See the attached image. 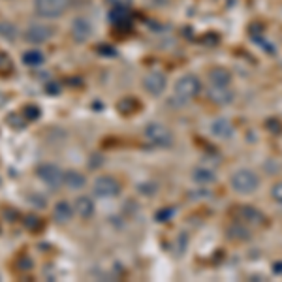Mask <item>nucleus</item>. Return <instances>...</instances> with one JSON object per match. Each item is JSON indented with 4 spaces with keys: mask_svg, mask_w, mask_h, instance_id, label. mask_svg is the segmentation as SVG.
<instances>
[{
    "mask_svg": "<svg viewBox=\"0 0 282 282\" xmlns=\"http://www.w3.org/2000/svg\"><path fill=\"white\" fill-rule=\"evenodd\" d=\"M173 92H175V98L181 100L183 104H188L202 92V81L194 73H184L175 81Z\"/></svg>",
    "mask_w": 282,
    "mask_h": 282,
    "instance_id": "1",
    "label": "nucleus"
},
{
    "mask_svg": "<svg viewBox=\"0 0 282 282\" xmlns=\"http://www.w3.org/2000/svg\"><path fill=\"white\" fill-rule=\"evenodd\" d=\"M231 183V188L239 194H252V192H256L260 188V177H258L256 173L252 170H237L230 179Z\"/></svg>",
    "mask_w": 282,
    "mask_h": 282,
    "instance_id": "2",
    "label": "nucleus"
},
{
    "mask_svg": "<svg viewBox=\"0 0 282 282\" xmlns=\"http://www.w3.org/2000/svg\"><path fill=\"white\" fill-rule=\"evenodd\" d=\"M68 4L70 0H34V10L39 17L53 19V17L62 15L68 10Z\"/></svg>",
    "mask_w": 282,
    "mask_h": 282,
    "instance_id": "3",
    "label": "nucleus"
},
{
    "mask_svg": "<svg viewBox=\"0 0 282 282\" xmlns=\"http://www.w3.org/2000/svg\"><path fill=\"white\" fill-rule=\"evenodd\" d=\"M143 134L145 138H147V141L156 145V147H170L171 141H173L171 132L164 125H160V123H149V125L145 126Z\"/></svg>",
    "mask_w": 282,
    "mask_h": 282,
    "instance_id": "4",
    "label": "nucleus"
},
{
    "mask_svg": "<svg viewBox=\"0 0 282 282\" xmlns=\"http://www.w3.org/2000/svg\"><path fill=\"white\" fill-rule=\"evenodd\" d=\"M38 177L44 183L53 188V190H59L60 184L64 183V173L60 171V168H57L55 164H44L38 168Z\"/></svg>",
    "mask_w": 282,
    "mask_h": 282,
    "instance_id": "5",
    "label": "nucleus"
},
{
    "mask_svg": "<svg viewBox=\"0 0 282 282\" xmlns=\"http://www.w3.org/2000/svg\"><path fill=\"white\" fill-rule=\"evenodd\" d=\"M53 30L49 25H44V23H32V25L26 26L25 30V39L28 44H46L47 39H51Z\"/></svg>",
    "mask_w": 282,
    "mask_h": 282,
    "instance_id": "6",
    "label": "nucleus"
},
{
    "mask_svg": "<svg viewBox=\"0 0 282 282\" xmlns=\"http://www.w3.org/2000/svg\"><path fill=\"white\" fill-rule=\"evenodd\" d=\"M120 192V184L115 181L109 175H104V177H98L94 181V194L100 197H113L117 196Z\"/></svg>",
    "mask_w": 282,
    "mask_h": 282,
    "instance_id": "7",
    "label": "nucleus"
},
{
    "mask_svg": "<svg viewBox=\"0 0 282 282\" xmlns=\"http://www.w3.org/2000/svg\"><path fill=\"white\" fill-rule=\"evenodd\" d=\"M166 83H168V79H166V75L162 72H158V70H154V72L147 73L143 79V87L147 92H151L152 96H158V94H162V92L166 91Z\"/></svg>",
    "mask_w": 282,
    "mask_h": 282,
    "instance_id": "8",
    "label": "nucleus"
},
{
    "mask_svg": "<svg viewBox=\"0 0 282 282\" xmlns=\"http://www.w3.org/2000/svg\"><path fill=\"white\" fill-rule=\"evenodd\" d=\"M92 36V25L87 17H75L72 21V38L77 44H83Z\"/></svg>",
    "mask_w": 282,
    "mask_h": 282,
    "instance_id": "9",
    "label": "nucleus"
},
{
    "mask_svg": "<svg viewBox=\"0 0 282 282\" xmlns=\"http://www.w3.org/2000/svg\"><path fill=\"white\" fill-rule=\"evenodd\" d=\"M209 96L211 100L218 105H228L231 104V100H233V91L228 87H211L209 85Z\"/></svg>",
    "mask_w": 282,
    "mask_h": 282,
    "instance_id": "10",
    "label": "nucleus"
},
{
    "mask_svg": "<svg viewBox=\"0 0 282 282\" xmlns=\"http://www.w3.org/2000/svg\"><path fill=\"white\" fill-rule=\"evenodd\" d=\"M211 134L218 139H228L233 136V125H231L228 118H217L211 125Z\"/></svg>",
    "mask_w": 282,
    "mask_h": 282,
    "instance_id": "11",
    "label": "nucleus"
},
{
    "mask_svg": "<svg viewBox=\"0 0 282 282\" xmlns=\"http://www.w3.org/2000/svg\"><path fill=\"white\" fill-rule=\"evenodd\" d=\"M211 87H228L231 83V73L226 68H213L209 72Z\"/></svg>",
    "mask_w": 282,
    "mask_h": 282,
    "instance_id": "12",
    "label": "nucleus"
},
{
    "mask_svg": "<svg viewBox=\"0 0 282 282\" xmlns=\"http://www.w3.org/2000/svg\"><path fill=\"white\" fill-rule=\"evenodd\" d=\"M73 211L77 213L81 218H91L94 215V202L87 196H79L73 204Z\"/></svg>",
    "mask_w": 282,
    "mask_h": 282,
    "instance_id": "13",
    "label": "nucleus"
},
{
    "mask_svg": "<svg viewBox=\"0 0 282 282\" xmlns=\"http://www.w3.org/2000/svg\"><path fill=\"white\" fill-rule=\"evenodd\" d=\"M53 215H55V220L60 224L68 222L73 215V207L72 204H68V202H59V204L55 205V211H53Z\"/></svg>",
    "mask_w": 282,
    "mask_h": 282,
    "instance_id": "14",
    "label": "nucleus"
},
{
    "mask_svg": "<svg viewBox=\"0 0 282 282\" xmlns=\"http://www.w3.org/2000/svg\"><path fill=\"white\" fill-rule=\"evenodd\" d=\"M109 19L115 26H123L130 23V12L126 10V6H113L111 13H109Z\"/></svg>",
    "mask_w": 282,
    "mask_h": 282,
    "instance_id": "15",
    "label": "nucleus"
},
{
    "mask_svg": "<svg viewBox=\"0 0 282 282\" xmlns=\"http://www.w3.org/2000/svg\"><path fill=\"white\" fill-rule=\"evenodd\" d=\"M85 177L79 173V171H66L64 173V184L68 186V188H72V190H79V188H83L85 186Z\"/></svg>",
    "mask_w": 282,
    "mask_h": 282,
    "instance_id": "16",
    "label": "nucleus"
},
{
    "mask_svg": "<svg viewBox=\"0 0 282 282\" xmlns=\"http://www.w3.org/2000/svg\"><path fill=\"white\" fill-rule=\"evenodd\" d=\"M17 26L13 25V23H8V21H2L0 23V38L6 39V42H15L17 39Z\"/></svg>",
    "mask_w": 282,
    "mask_h": 282,
    "instance_id": "17",
    "label": "nucleus"
},
{
    "mask_svg": "<svg viewBox=\"0 0 282 282\" xmlns=\"http://www.w3.org/2000/svg\"><path fill=\"white\" fill-rule=\"evenodd\" d=\"M44 60H46V57H44V53L42 51H36V49H32V51H25L23 53V62H25L26 66H39L44 64Z\"/></svg>",
    "mask_w": 282,
    "mask_h": 282,
    "instance_id": "18",
    "label": "nucleus"
},
{
    "mask_svg": "<svg viewBox=\"0 0 282 282\" xmlns=\"http://www.w3.org/2000/svg\"><path fill=\"white\" fill-rule=\"evenodd\" d=\"M192 179H194L196 183L207 184L215 181V173L211 170H205V168H197V170H194V173H192Z\"/></svg>",
    "mask_w": 282,
    "mask_h": 282,
    "instance_id": "19",
    "label": "nucleus"
},
{
    "mask_svg": "<svg viewBox=\"0 0 282 282\" xmlns=\"http://www.w3.org/2000/svg\"><path fill=\"white\" fill-rule=\"evenodd\" d=\"M6 123L10 126H13L15 130H23L26 125V118H25V115H19V113H10L6 118Z\"/></svg>",
    "mask_w": 282,
    "mask_h": 282,
    "instance_id": "20",
    "label": "nucleus"
},
{
    "mask_svg": "<svg viewBox=\"0 0 282 282\" xmlns=\"http://www.w3.org/2000/svg\"><path fill=\"white\" fill-rule=\"evenodd\" d=\"M23 224H25V228L28 231H36V230H39L44 224H42V220H39L36 215H26L25 217V220H23Z\"/></svg>",
    "mask_w": 282,
    "mask_h": 282,
    "instance_id": "21",
    "label": "nucleus"
},
{
    "mask_svg": "<svg viewBox=\"0 0 282 282\" xmlns=\"http://www.w3.org/2000/svg\"><path fill=\"white\" fill-rule=\"evenodd\" d=\"M23 113H25L26 120H36V118H39V115H42L38 105H25Z\"/></svg>",
    "mask_w": 282,
    "mask_h": 282,
    "instance_id": "22",
    "label": "nucleus"
},
{
    "mask_svg": "<svg viewBox=\"0 0 282 282\" xmlns=\"http://www.w3.org/2000/svg\"><path fill=\"white\" fill-rule=\"evenodd\" d=\"M15 265H17V269H21V271H30L32 269V260L26 256V254H23V256H19L15 260Z\"/></svg>",
    "mask_w": 282,
    "mask_h": 282,
    "instance_id": "23",
    "label": "nucleus"
},
{
    "mask_svg": "<svg viewBox=\"0 0 282 282\" xmlns=\"http://www.w3.org/2000/svg\"><path fill=\"white\" fill-rule=\"evenodd\" d=\"M0 70H4V72H8V70H13L12 60H10V57H8L6 53H0Z\"/></svg>",
    "mask_w": 282,
    "mask_h": 282,
    "instance_id": "24",
    "label": "nucleus"
},
{
    "mask_svg": "<svg viewBox=\"0 0 282 282\" xmlns=\"http://www.w3.org/2000/svg\"><path fill=\"white\" fill-rule=\"evenodd\" d=\"M271 196L275 197V202L282 204V183H276L275 186H273V190H271Z\"/></svg>",
    "mask_w": 282,
    "mask_h": 282,
    "instance_id": "25",
    "label": "nucleus"
},
{
    "mask_svg": "<svg viewBox=\"0 0 282 282\" xmlns=\"http://www.w3.org/2000/svg\"><path fill=\"white\" fill-rule=\"evenodd\" d=\"M4 217H6L8 222H15V218L19 217V213L15 209H4Z\"/></svg>",
    "mask_w": 282,
    "mask_h": 282,
    "instance_id": "26",
    "label": "nucleus"
},
{
    "mask_svg": "<svg viewBox=\"0 0 282 282\" xmlns=\"http://www.w3.org/2000/svg\"><path fill=\"white\" fill-rule=\"evenodd\" d=\"M30 199L34 202V207H38V209H44V207H46V197H42V196H32Z\"/></svg>",
    "mask_w": 282,
    "mask_h": 282,
    "instance_id": "27",
    "label": "nucleus"
},
{
    "mask_svg": "<svg viewBox=\"0 0 282 282\" xmlns=\"http://www.w3.org/2000/svg\"><path fill=\"white\" fill-rule=\"evenodd\" d=\"M46 91L49 92V94H59V92H60V87L57 85V83H49V85L46 87Z\"/></svg>",
    "mask_w": 282,
    "mask_h": 282,
    "instance_id": "28",
    "label": "nucleus"
},
{
    "mask_svg": "<svg viewBox=\"0 0 282 282\" xmlns=\"http://www.w3.org/2000/svg\"><path fill=\"white\" fill-rule=\"evenodd\" d=\"M109 2H111L113 6H130L132 4V0H109Z\"/></svg>",
    "mask_w": 282,
    "mask_h": 282,
    "instance_id": "29",
    "label": "nucleus"
},
{
    "mask_svg": "<svg viewBox=\"0 0 282 282\" xmlns=\"http://www.w3.org/2000/svg\"><path fill=\"white\" fill-rule=\"evenodd\" d=\"M0 184H2V181H0Z\"/></svg>",
    "mask_w": 282,
    "mask_h": 282,
    "instance_id": "30",
    "label": "nucleus"
}]
</instances>
